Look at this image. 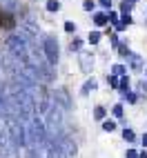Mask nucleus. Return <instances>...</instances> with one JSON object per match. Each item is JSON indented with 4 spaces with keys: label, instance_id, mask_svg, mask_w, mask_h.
Instances as JSON below:
<instances>
[{
    "label": "nucleus",
    "instance_id": "obj_1",
    "mask_svg": "<svg viewBox=\"0 0 147 158\" xmlns=\"http://www.w3.org/2000/svg\"><path fill=\"white\" fill-rule=\"evenodd\" d=\"M7 47H9V51L16 56V60H23V62H27L29 60V51H27V43L20 36H11L9 38V43H7Z\"/></svg>",
    "mask_w": 147,
    "mask_h": 158
},
{
    "label": "nucleus",
    "instance_id": "obj_2",
    "mask_svg": "<svg viewBox=\"0 0 147 158\" xmlns=\"http://www.w3.org/2000/svg\"><path fill=\"white\" fill-rule=\"evenodd\" d=\"M45 56H47L49 65H56L58 62V43H56V38H51V36L45 38Z\"/></svg>",
    "mask_w": 147,
    "mask_h": 158
},
{
    "label": "nucleus",
    "instance_id": "obj_3",
    "mask_svg": "<svg viewBox=\"0 0 147 158\" xmlns=\"http://www.w3.org/2000/svg\"><path fill=\"white\" fill-rule=\"evenodd\" d=\"M91 65H94V58H91L89 54H82V56H80V67H82V71H89Z\"/></svg>",
    "mask_w": 147,
    "mask_h": 158
},
{
    "label": "nucleus",
    "instance_id": "obj_4",
    "mask_svg": "<svg viewBox=\"0 0 147 158\" xmlns=\"http://www.w3.org/2000/svg\"><path fill=\"white\" fill-rule=\"evenodd\" d=\"M134 9V5L132 2H127V0H123V5H120V11H123V16H129V11Z\"/></svg>",
    "mask_w": 147,
    "mask_h": 158
},
{
    "label": "nucleus",
    "instance_id": "obj_5",
    "mask_svg": "<svg viewBox=\"0 0 147 158\" xmlns=\"http://www.w3.org/2000/svg\"><path fill=\"white\" fill-rule=\"evenodd\" d=\"M94 23H96V25H107V14H96V16H94Z\"/></svg>",
    "mask_w": 147,
    "mask_h": 158
},
{
    "label": "nucleus",
    "instance_id": "obj_6",
    "mask_svg": "<svg viewBox=\"0 0 147 158\" xmlns=\"http://www.w3.org/2000/svg\"><path fill=\"white\" fill-rule=\"evenodd\" d=\"M118 87H120V91L127 94V91H129V78H127V76L120 78V80H118Z\"/></svg>",
    "mask_w": 147,
    "mask_h": 158
},
{
    "label": "nucleus",
    "instance_id": "obj_7",
    "mask_svg": "<svg viewBox=\"0 0 147 158\" xmlns=\"http://www.w3.org/2000/svg\"><path fill=\"white\" fill-rule=\"evenodd\" d=\"M129 58H132V69H141V67H143L141 56H132V54H129Z\"/></svg>",
    "mask_w": 147,
    "mask_h": 158
},
{
    "label": "nucleus",
    "instance_id": "obj_8",
    "mask_svg": "<svg viewBox=\"0 0 147 158\" xmlns=\"http://www.w3.org/2000/svg\"><path fill=\"white\" fill-rule=\"evenodd\" d=\"M123 138L127 140V143H134V140H136V134H134L132 129H125V131H123Z\"/></svg>",
    "mask_w": 147,
    "mask_h": 158
},
{
    "label": "nucleus",
    "instance_id": "obj_9",
    "mask_svg": "<svg viewBox=\"0 0 147 158\" xmlns=\"http://www.w3.org/2000/svg\"><path fill=\"white\" fill-rule=\"evenodd\" d=\"M91 89H96V80H87L85 87H82V94H89Z\"/></svg>",
    "mask_w": 147,
    "mask_h": 158
},
{
    "label": "nucleus",
    "instance_id": "obj_10",
    "mask_svg": "<svg viewBox=\"0 0 147 158\" xmlns=\"http://www.w3.org/2000/svg\"><path fill=\"white\" fill-rule=\"evenodd\" d=\"M103 129L105 131H114V129H116V123H114V120H105L103 123Z\"/></svg>",
    "mask_w": 147,
    "mask_h": 158
},
{
    "label": "nucleus",
    "instance_id": "obj_11",
    "mask_svg": "<svg viewBox=\"0 0 147 158\" xmlns=\"http://www.w3.org/2000/svg\"><path fill=\"white\" fill-rule=\"evenodd\" d=\"M47 9H49V11H58V9H60V2H58V0H49V2H47Z\"/></svg>",
    "mask_w": 147,
    "mask_h": 158
},
{
    "label": "nucleus",
    "instance_id": "obj_12",
    "mask_svg": "<svg viewBox=\"0 0 147 158\" xmlns=\"http://www.w3.org/2000/svg\"><path fill=\"white\" fill-rule=\"evenodd\" d=\"M94 116H96L98 120H103L105 118V107H96V109H94Z\"/></svg>",
    "mask_w": 147,
    "mask_h": 158
},
{
    "label": "nucleus",
    "instance_id": "obj_13",
    "mask_svg": "<svg viewBox=\"0 0 147 158\" xmlns=\"http://www.w3.org/2000/svg\"><path fill=\"white\" fill-rule=\"evenodd\" d=\"M98 40H100V34H98V31H91V34H89V43H91V45H96Z\"/></svg>",
    "mask_w": 147,
    "mask_h": 158
},
{
    "label": "nucleus",
    "instance_id": "obj_14",
    "mask_svg": "<svg viewBox=\"0 0 147 158\" xmlns=\"http://www.w3.org/2000/svg\"><path fill=\"white\" fill-rule=\"evenodd\" d=\"M94 7L96 5H94L91 0H85V2H82V9H85V11H94Z\"/></svg>",
    "mask_w": 147,
    "mask_h": 158
},
{
    "label": "nucleus",
    "instance_id": "obj_15",
    "mask_svg": "<svg viewBox=\"0 0 147 158\" xmlns=\"http://www.w3.org/2000/svg\"><path fill=\"white\" fill-rule=\"evenodd\" d=\"M80 47H82V40H78V38H76V40L71 43V51H78Z\"/></svg>",
    "mask_w": 147,
    "mask_h": 158
},
{
    "label": "nucleus",
    "instance_id": "obj_16",
    "mask_svg": "<svg viewBox=\"0 0 147 158\" xmlns=\"http://www.w3.org/2000/svg\"><path fill=\"white\" fill-rule=\"evenodd\" d=\"M123 73H125V67H123V65H116V67H114V76H123Z\"/></svg>",
    "mask_w": 147,
    "mask_h": 158
},
{
    "label": "nucleus",
    "instance_id": "obj_17",
    "mask_svg": "<svg viewBox=\"0 0 147 158\" xmlns=\"http://www.w3.org/2000/svg\"><path fill=\"white\" fill-rule=\"evenodd\" d=\"M114 116H116V118L123 116V105H116V107H114Z\"/></svg>",
    "mask_w": 147,
    "mask_h": 158
},
{
    "label": "nucleus",
    "instance_id": "obj_18",
    "mask_svg": "<svg viewBox=\"0 0 147 158\" xmlns=\"http://www.w3.org/2000/svg\"><path fill=\"white\" fill-rule=\"evenodd\" d=\"M125 100H127V102H136V94L127 91V94H125Z\"/></svg>",
    "mask_w": 147,
    "mask_h": 158
},
{
    "label": "nucleus",
    "instance_id": "obj_19",
    "mask_svg": "<svg viewBox=\"0 0 147 158\" xmlns=\"http://www.w3.org/2000/svg\"><path fill=\"white\" fill-rule=\"evenodd\" d=\"M118 51L123 56H129V49H127V45H118Z\"/></svg>",
    "mask_w": 147,
    "mask_h": 158
},
{
    "label": "nucleus",
    "instance_id": "obj_20",
    "mask_svg": "<svg viewBox=\"0 0 147 158\" xmlns=\"http://www.w3.org/2000/svg\"><path fill=\"white\" fill-rule=\"evenodd\" d=\"M109 87H118V78L116 76H109Z\"/></svg>",
    "mask_w": 147,
    "mask_h": 158
},
{
    "label": "nucleus",
    "instance_id": "obj_21",
    "mask_svg": "<svg viewBox=\"0 0 147 158\" xmlns=\"http://www.w3.org/2000/svg\"><path fill=\"white\" fill-rule=\"evenodd\" d=\"M74 29H76V25H74V23H65V31H74Z\"/></svg>",
    "mask_w": 147,
    "mask_h": 158
},
{
    "label": "nucleus",
    "instance_id": "obj_22",
    "mask_svg": "<svg viewBox=\"0 0 147 158\" xmlns=\"http://www.w3.org/2000/svg\"><path fill=\"white\" fill-rule=\"evenodd\" d=\"M127 158H138V154H136L134 149H127Z\"/></svg>",
    "mask_w": 147,
    "mask_h": 158
},
{
    "label": "nucleus",
    "instance_id": "obj_23",
    "mask_svg": "<svg viewBox=\"0 0 147 158\" xmlns=\"http://www.w3.org/2000/svg\"><path fill=\"white\" fill-rule=\"evenodd\" d=\"M100 5H103V7H107V9H109V7H111V0H100Z\"/></svg>",
    "mask_w": 147,
    "mask_h": 158
},
{
    "label": "nucleus",
    "instance_id": "obj_24",
    "mask_svg": "<svg viewBox=\"0 0 147 158\" xmlns=\"http://www.w3.org/2000/svg\"><path fill=\"white\" fill-rule=\"evenodd\" d=\"M141 91H145V94H147V82H143V85H141Z\"/></svg>",
    "mask_w": 147,
    "mask_h": 158
},
{
    "label": "nucleus",
    "instance_id": "obj_25",
    "mask_svg": "<svg viewBox=\"0 0 147 158\" xmlns=\"http://www.w3.org/2000/svg\"><path fill=\"white\" fill-rule=\"evenodd\" d=\"M143 145H145V147H147V134H145V136H143Z\"/></svg>",
    "mask_w": 147,
    "mask_h": 158
},
{
    "label": "nucleus",
    "instance_id": "obj_26",
    "mask_svg": "<svg viewBox=\"0 0 147 158\" xmlns=\"http://www.w3.org/2000/svg\"><path fill=\"white\" fill-rule=\"evenodd\" d=\"M138 158H147V152H143V154H141V156H138Z\"/></svg>",
    "mask_w": 147,
    "mask_h": 158
},
{
    "label": "nucleus",
    "instance_id": "obj_27",
    "mask_svg": "<svg viewBox=\"0 0 147 158\" xmlns=\"http://www.w3.org/2000/svg\"><path fill=\"white\" fill-rule=\"evenodd\" d=\"M127 2H132V5H134V2H136V0H127Z\"/></svg>",
    "mask_w": 147,
    "mask_h": 158
}]
</instances>
